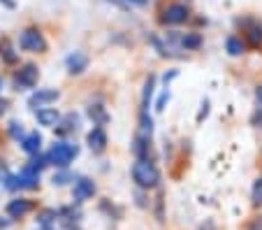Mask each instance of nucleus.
I'll return each instance as SVG.
<instances>
[{"instance_id":"1","label":"nucleus","mask_w":262,"mask_h":230,"mask_svg":"<svg viewBox=\"0 0 262 230\" xmlns=\"http://www.w3.org/2000/svg\"><path fill=\"white\" fill-rule=\"evenodd\" d=\"M133 179L139 189H156L160 181V172L151 158H137L133 163Z\"/></svg>"},{"instance_id":"2","label":"nucleus","mask_w":262,"mask_h":230,"mask_svg":"<svg viewBox=\"0 0 262 230\" xmlns=\"http://www.w3.org/2000/svg\"><path fill=\"white\" fill-rule=\"evenodd\" d=\"M77 154H79V149L74 144H70V142H56L49 149V154H47V160L56 168H68L77 158Z\"/></svg>"},{"instance_id":"3","label":"nucleus","mask_w":262,"mask_h":230,"mask_svg":"<svg viewBox=\"0 0 262 230\" xmlns=\"http://www.w3.org/2000/svg\"><path fill=\"white\" fill-rule=\"evenodd\" d=\"M19 47L24 51H33V54H42L47 49V40L37 28H26L19 35Z\"/></svg>"},{"instance_id":"4","label":"nucleus","mask_w":262,"mask_h":230,"mask_svg":"<svg viewBox=\"0 0 262 230\" xmlns=\"http://www.w3.org/2000/svg\"><path fill=\"white\" fill-rule=\"evenodd\" d=\"M186 19H188V7L181 5V3H172V5H167L163 10V16H160V21L167 24V26H179Z\"/></svg>"},{"instance_id":"5","label":"nucleus","mask_w":262,"mask_h":230,"mask_svg":"<svg viewBox=\"0 0 262 230\" xmlns=\"http://www.w3.org/2000/svg\"><path fill=\"white\" fill-rule=\"evenodd\" d=\"M37 79H40V70H37V65H33V63H26L14 77L16 86H21V89H33V86L37 84Z\"/></svg>"},{"instance_id":"6","label":"nucleus","mask_w":262,"mask_h":230,"mask_svg":"<svg viewBox=\"0 0 262 230\" xmlns=\"http://www.w3.org/2000/svg\"><path fill=\"white\" fill-rule=\"evenodd\" d=\"M60 98V93L56 89H37L33 95L28 98V105L33 107V110H37V107H45V105H49V102H56Z\"/></svg>"},{"instance_id":"7","label":"nucleus","mask_w":262,"mask_h":230,"mask_svg":"<svg viewBox=\"0 0 262 230\" xmlns=\"http://www.w3.org/2000/svg\"><path fill=\"white\" fill-rule=\"evenodd\" d=\"M86 144H89V149L93 151V154H102V151L107 149V133H104L100 126H95L89 135H86Z\"/></svg>"},{"instance_id":"8","label":"nucleus","mask_w":262,"mask_h":230,"mask_svg":"<svg viewBox=\"0 0 262 230\" xmlns=\"http://www.w3.org/2000/svg\"><path fill=\"white\" fill-rule=\"evenodd\" d=\"M65 65H68V72L70 75H81V72L89 68V56L84 51H74L65 58Z\"/></svg>"},{"instance_id":"9","label":"nucleus","mask_w":262,"mask_h":230,"mask_svg":"<svg viewBox=\"0 0 262 230\" xmlns=\"http://www.w3.org/2000/svg\"><path fill=\"white\" fill-rule=\"evenodd\" d=\"M93 195H95V184L91 179L81 177V179L74 184V200L77 202H84V200H89V198H93Z\"/></svg>"},{"instance_id":"10","label":"nucleus","mask_w":262,"mask_h":230,"mask_svg":"<svg viewBox=\"0 0 262 230\" xmlns=\"http://www.w3.org/2000/svg\"><path fill=\"white\" fill-rule=\"evenodd\" d=\"M169 40H174L181 49H186V51H193V49H198L200 45H202V37L198 35V33H186V35H172Z\"/></svg>"},{"instance_id":"11","label":"nucleus","mask_w":262,"mask_h":230,"mask_svg":"<svg viewBox=\"0 0 262 230\" xmlns=\"http://www.w3.org/2000/svg\"><path fill=\"white\" fill-rule=\"evenodd\" d=\"M21 147H24L26 154L37 156L42 149V135L40 133H28V135H24V140H21Z\"/></svg>"},{"instance_id":"12","label":"nucleus","mask_w":262,"mask_h":230,"mask_svg":"<svg viewBox=\"0 0 262 230\" xmlns=\"http://www.w3.org/2000/svg\"><path fill=\"white\" fill-rule=\"evenodd\" d=\"M37 121H40V126L54 128V126H58L60 114H58V110H54V107H42V110H37Z\"/></svg>"},{"instance_id":"13","label":"nucleus","mask_w":262,"mask_h":230,"mask_svg":"<svg viewBox=\"0 0 262 230\" xmlns=\"http://www.w3.org/2000/svg\"><path fill=\"white\" fill-rule=\"evenodd\" d=\"M37 181H40V172L30 170L28 165H26L24 170L16 175V184L24 186V189H35V186H37Z\"/></svg>"},{"instance_id":"14","label":"nucleus","mask_w":262,"mask_h":230,"mask_svg":"<svg viewBox=\"0 0 262 230\" xmlns=\"http://www.w3.org/2000/svg\"><path fill=\"white\" fill-rule=\"evenodd\" d=\"M33 210V202L30 200H12L10 205H7V214L12 216V219H21V216H26L28 212Z\"/></svg>"},{"instance_id":"15","label":"nucleus","mask_w":262,"mask_h":230,"mask_svg":"<svg viewBox=\"0 0 262 230\" xmlns=\"http://www.w3.org/2000/svg\"><path fill=\"white\" fill-rule=\"evenodd\" d=\"M133 151H135L137 158H148V151H151V142H148V137H142V135L135 137Z\"/></svg>"},{"instance_id":"16","label":"nucleus","mask_w":262,"mask_h":230,"mask_svg":"<svg viewBox=\"0 0 262 230\" xmlns=\"http://www.w3.org/2000/svg\"><path fill=\"white\" fill-rule=\"evenodd\" d=\"M246 37H248V45H251V47H257V45L262 42V26L255 24V21H251V28H248Z\"/></svg>"},{"instance_id":"17","label":"nucleus","mask_w":262,"mask_h":230,"mask_svg":"<svg viewBox=\"0 0 262 230\" xmlns=\"http://www.w3.org/2000/svg\"><path fill=\"white\" fill-rule=\"evenodd\" d=\"M89 116L100 126V128H102V123H107V119H109L102 105H91V107H89Z\"/></svg>"},{"instance_id":"18","label":"nucleus","mask_w":262,"mask_h":230,"mask_svg":"<svg viewBox=\"0 0 262 230\" xmlns=\"http://www.w3.org/2000/svg\"><path fill=\"white\" fill-rule=\"evenodd\" d=\"M225 49H228L230 56H242L244 54V42L239 40V37L230 35L228 40H225Z\"/></svg>"},{"instance_id":"19","label":"nucleus","mask_w":262,"mask_h":230,"mask_svg":"<svg viewBox=\"0 0 262 230\" xmlns=\"http://www.w3.org/2000/svg\"><path fill=\"white\" fill-rule=\"evenodd\" d=\"M139 123H142V133H139V135H142V137H151V130H154V121H151L148 112H144V110H142Z\"/></svg>"},{"instance_id":"20","label":"nucleus","mask_w":262,"mask_h":230,"mask_svg":"<svg viewBox=\"0 0 262 230\" xmlns=\"http://www.w3.org/2000/svg\"><path fill=\"white\" fill-rule=\"evenodd\" d=\"M154 84H156V77H148L146 84H144V98H142L144 112L148 110V100H151V95H154Z\"/></svg>"},{"instance_id":"21","label":"nucleus","mask_w":262,"mask_h":230,"mask_svg":"<svg viewBox=\"0 0 262 230\" xmlns=\"http://www.w3.org/2000/svg\"><path fill=\"white\" fill-rule=\"evenodd\" d=\"M47 165H49V160H47V156H40V154H37V156H35V158L28 163V168H30V170H35V172H42Z\"/></svg>"},{"instance_id":"22","label":"nucleus","mask_w":262,"mask_h":230,"mask_svg":"<svg viewBox=\"0 0 262 230\" xmlns=\"http://www.w3.org/2000/svg\"><path fill=\"white\" fill-rule=\"evenodd\" d=\"M60 123V121H58ZM70 130H77V116L74 114H68L63 119V123H60V128H58V133H70Z\"/></svg>"},{"instance_id":"23","label":"nucleus","mask_w":262,"mask_h":230,"mask_svg":"<svg viewBox=\"0 0 262 230\" xmlns=\"http://www.w3.org/2000/svg\"><path fill=\"white\" fill-rule=\"evenodd\" d=\"M255 121L262 123V84L255 91Z\"/></svg>"},{"instance_id":"24","label":"nucleus","mask_w":262,"mask_h":230,"mask_svg":"<svg viewBox=\"0 0 262 230\" xmlns=\"http://www.w3.org/2000/svg\"><path fill=\"white\" fill-rule=\"evenodd\" d=\"M253 202H255V205H262V177L253 184Z\"/></svg>"},{"instance_id":"25","label":"nucleus","mask_w":262,"mask_h":230,"mask_svg":"<svg viewBox=\"0 0 262 230\" xmlns=\"http://www.w3.org/2000/svg\"><path fill=\"white\" fill-rule=\"evenodd\" d=\"M3 54H5L7 63H12V60H14V54H12V49H10V45H7V42H3Z\"/></svg>"},{"instance_id":"26","label":"nucleus","mask_w":262,"mask_h":230,"mask_svg":"<svg viewBox=\"0 0 262 230\" xmlns=\"http://www.w3.org/2000/svg\"><path fill=\"white\" fill-rule=\"evenodd\" d=\"M167 100H169V93H167V91H165V93L160 95V100H158V107H156V110H158V112H163V110H165V105H167Z\"/></svg>"},{"instance_id":"27","label":"nucleus","mask_w":262,"mask_h":230,"mask_svg":"<svg viewBox=\"0 0 262 230\" xmlns=\"http://www.w3.org/2000/svg\"><path fill=\"white\" fill-rule=\"evenodd\" d=\"M12 126V135H21V123H16V121H14V123H10Z\"/></svg>"},{"instance_id":"28","label":"nucleus","mask_w":262,"mask_h":230,"mask_svg":"<svg viewBox=\"0 0 262 230\" xmlns=\"http://www.w3.org/2000/svg\"><path fill=\"white\" fill-rule=\"evenodd\" d=\"M251 230H262V225H260V223H255V225H253Z\"/></svg>"},{"instance_id":"29","label":"nucleus","mask_w":262,"mask_h":230,"mask_svg":"<svg viewBox=\"0 0 262 230\" xmlns=\"http://www.w3.org/2000/svg\"><path fill=\"white\" fill-rule=\"evenodd\" d=\"M130 3H144V0H130Z\"/></svg>"},{"instance_id":"30","label":"nucleus","mask_w":262,"mask_h":230,"mask_svg":"<svg viewBox=\"0 0 262 230\" xmlns=\"http://www.w3.org/2000/svg\"><path fill=\"white\" fill-rule=\"evenodd\" d=\"M0 89H3V81H0Z\"/></svg>"}]
</instances>
